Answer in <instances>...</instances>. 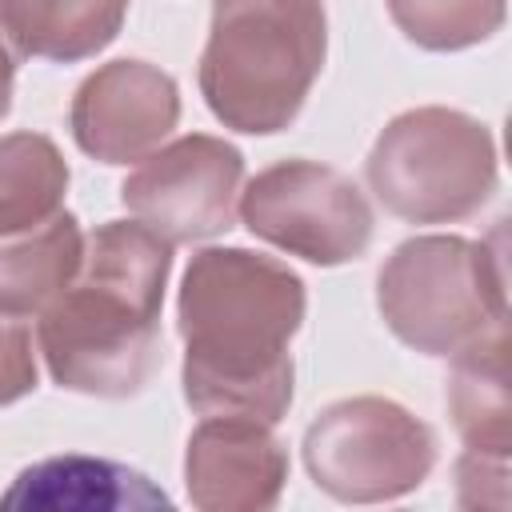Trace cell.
Returning a JSON list of instances; mask_svg holds the SVG:
<instances>
[{
	"label": "cell",
	"mask_w": 512,
	"mask_h": 512,
	"mask_svg": "<svg viewBox=\"0 0 512 512\" xmlns=\"http://www.w3.org/2000/svg\"><path fill=\"white\" fill-rule=\"evenodd\" d=\"M304 280L252 248H200L180 280V384L200 416L280 424L292 404V336L304 324Z\"/></svg>",
	"instance_id": "obj_1"
},
{
	"label": "cell",
	"mask_w": 512,
	"mask_h": 512,
	"mask_svg": "<svg viewBox=\"0 0 512 512\" xmlns=\"http://www.w3.org/2000/svg\"><path fill=\"white\" fill-rule=\"evenodd\" d=\"M172 244L136 220H108L84 236L72 284L36 316L48 376L80 396L128 400L160 368V312Z\"/></svg>",
	"instance_id": "obj_2"
},
{
	"label": "cell",
	"mask_w": 512,
	"mask_h": 512,
	"mask_svg": "<svg viewBox=\"0 0 512 512\" xmlns=\"http://www.w3.org/2000/svg\"><path fill=\"white\" fill-rule=\"evenodd\" d=\"M328 56L324 0H216L200 52L208 112L248 136L284 132Z\"/></svg>",
	"instance_id": "obj_3"
},
{
	"label": "cell",
	"mask_w": 512,
	"mask_h": 512,
	"mask_svg": "<svg viewBox=\"0 0 512 512\" xmlns=\"http://www.w3.org/2000/svg\"><path fill=\"white\" fill-rule=\"evenodd\" d=\"M504 228L492 240L412 236L392 248L376 276V308L388 332L424 352L456 356L460 348L508 328Z\"/></svg>",
	"instance_id": "obj_4"
},
{
	"label": "cell",
	"mask_w": 512,
	"mask_h": 512,
	"mask_svg": "<svg viewBox=\"0 0 512 512\" xmlns=\"http://www.w3.org/2000/svg\"><path fill=\"white\" fill-rule=\"evenodd\" d=\"M364 176L396 220L460 224L492 200L500 160L484 120L460 108L424 104L384 124L364 160Z\"/></svg>",
	"instance_id": "obj_5"
},
{
	"label": "cell",
	"mask_w": 512,
	"mask_h": 512,
	"mask_svg": "<svg viewBox=\"0 0 512 512\" xmlns=\"http://www.w3.org/2000/svg\"><path fill=\"white\" fill-rule=\"evenodd\" d=\"M304 468L340 504L400 500L432 476L436 432L388 396H348L308 424Z\"/></svg>",
	"instance_id": "obj_6"
},
{
	"label": "cell",
	"mask_w": 512,
	"mask_h": 512,
	"mask_svg": "<svg viewBox=\"0 0 512 512\" xmlns=\"http://www.w3.org/2000/svg\"><path fill=\"white\" fill-rule=\"evenodd\" d=\"M236 212L256 240L320 268L360 260L376 232L368 196L320 160H280L256 172Z\"/></svg>",
	"instance_id": "obj_7"
},
{
	"label": "cell",
	"mask_w": 512,
	"mask_h": 512,
	"mask_svg": "<svg viewBox=\"0 0 512 512\" xmlns=\"http://www.w3.org/2000/svg\"><path fill=\"white\" fill-rule=\"evenodd\" d=\"M244 188V152L220 136L188 132L148 152L120 184V200L136 224L164 244H196L236 224Z\"/></svg>",
	"instance_id": "obj_8"
},
{
	"label": "cell",
	"mask_w": 512,
	"mask_h": 512,
	"mask_svg": "<svg viewBox=\"0 0 512 512\" xmlns=\"http://www.w3.org/2000/svg\"><path fill=\"white\" fill-rule=\"evenodd\" d=\"M180 124L176 80L148 60H112L80 80L68 108L72 140L100 164H140Z\"/></svg>",
	"instance_id": "obj_9"
},
{
	"label": "cell",
	"mask_w": 512,
	"mask_h": 512,
	"mask_svg": "<svg viewBox=\"0 0 512 512\" xmlns=\"http://www.w3.org/2000/svg\"><path fill=\"white\" fill-rule=\"evenodd\" d=\"M256 416H204L184 448V488L200 512H264L288 484V448Z\"/></svg>",
	"instance_id": "obj_10"
},
{
	"label": "cell",
	"mask_w": 512,
	"mask_h": 512,
	"mask_svg": "<svg viewBox=\"0 0 512 512\" xmlns=\"http://www.w3.org/2000/svg\"><path fill=\"white\" fill-rule=\"evenodd\" d=\"M0 508L24 512H152L172 508L168 492L144 472L108 456H44L16 472Z\"/></svg>",
	"instance_id": "obj_11"
},
{
	"label": "cell",
	"mask_w": 512,
	"mask_h": 512,
	"mask_svg": "<svg viewBox=\"0 0 512 512\" xmlns=\"http://www.w3.org/2000/svg\"><path fill=\"white\" fill-rule=\"evenodd\" d=\"M124 16L128 0H0V44L16 64H80L120 36Z\"/></svg>",
	"instance_id": "obj_12"
},
{
	"label": "cell",
	"mask_w": 512,
	"mask_h": 512,
	"mask_svg": "<svg viewBox=\"0 0 512 512\" xmlns=\"http://www.w3.org/2000/svg\"><path fill=\"white\" fill-rule=\"evenodd\" d=\"M448 416L464 448L508 456L512 452V400H508V328L448 356Z\"/></svg>",
	"instance_id": "obj_13"
},
{
	"label": "cell",
	"mask_w": 512,
	"mask_h": 512,
	"mask_svg": "<svg viewBox=\"0 0 512 512\" xmlns=\"http://www.w3.org/2000/svg\"><path fill=\"white\" fill-rule=\"evenodd\" d=\"M84 260V228L72 212L28 232L0 236V312L40 316L76 276Z\"/></svg>",
	"instance_id": "obj_14"
},
{
	"label": "cell",
	"mask_w": 512,
	"mask_h": 512,
	"mask_svg": "<svg viewBox=\"0 0 512 512\" xmlns=\"http://www.w3.org/2000/svg\"><path fill=\"white\" fill-rule=\"evenodd\" d=\"M68 160L44 132L0 136V236L28 232L64 212Z\"/></svg>",
	"instance_id": "obj_15"
},
{
	"label": "cell",
	"mask_w": 512,
	"mask_h": 512,
	"mask_svg": "<svg viewBox=\"0 0 512 512\" xmlns=\"http://www.w3.org/2000/svg\"><path fill=\"white\" fill-rule=\"evenodd\" d=\"M392 24L424 52H464L504 28L508 0H384Z\"/></svg>",
	"instance_id": "obj_16"
},
{
	"label": "cell",
	"mask_w": 512,
	"mask_h": 512,
	"mask_svg": "<svg viewBox=\"0 0 512 512\" xmlns=\"http://www.w3.org/2000/svg\"><path fill=\"white\" fill-rule=\"evenodd\" d=\"M36 384H40V368H36L32 324L24 316L0 312V408L32 396Z\"/></svg>",
	"instance_id": "obj_17"
},
{
	"label": "cell",
	"mask_w": 512,
	"mask_h": 512,
	"mask_svg": "<svg viewBox=\"0 0 512 512\" xmlns=\"http://www.w3.org/2000/svg\"><path fill=\"white\" fill-rule=\"evenodd\" d=\"M456 500L464 508H508V456L464 448L456 460Z\"/></svg>",
	"instance_id": "obj_18"
},
{
	"label": "cell",
	"mask_w": 512,
	"mask_h": 512,
	"mask_svg": "<svg viewBox=\"0 0 512 512\" xmlns=\"http://www.w3.org/2000/svg\"><path fill=\"white\" fill-rule=\"evenodd\" d=\"M16 56L0 44V120L12 112V92H16Z\"/></svg>",
	"instance_id": "obj_19"
}]
</instances>
